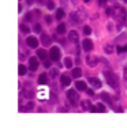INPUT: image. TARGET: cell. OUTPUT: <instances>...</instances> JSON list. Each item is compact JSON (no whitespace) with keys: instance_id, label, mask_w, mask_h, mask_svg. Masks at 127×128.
<instances>
[{"instance_id":"32","label":"cell","mask_w":127,"mask_h":128,"mask_svg":"<svg viewBox=\"0 0 127 128\" xmlns=\"http://www.w3.org/2000/svg\"><path fill=\"white\" fill-rule=\"evenodd\" d=\"M71 19H73V21H78V18H75V12L71 14Z\"/></svg>"},{"instance_id":"26","label":"cell","mask_w":127,"mask_h":128,"mask_svg":"<svg viewBox=\"0 0 127 128\" xmlns=\"http://www.w3.org/2000/svg\"><path fill=\"white\" fill-rule=\"evenodd\" d=\"M51 75H52V76H57V75H59V71H57V69H52V71H51Z\"/></svg>"},{"instance_id":"10","label":"cell","mask_w":127,"mask_h":128,"mask_svg":"<svg viewBox=\"0 0 127 128\" xmlns=\"http://www.w3.org/2000/svg\"><path fill=\"white\" fill-rule=\"evenodd\" d=\"M37 56L41 60H47V52H45L44 49H38V51H37Z\"/></svg>"},{"instance_id":"24","label":"cell","mask_w":127,"mask_h":128,"mask_svg":"<svg viewBox=\"0 0 127 128\" xmlns=\"http://www.w3.org/2000/svg\"><path fill=\"white\" fill-rule=\"evenodd\" d=\"M82 108L86 110L88 108H90V102H89V101H82Z\"/></svg>"},{"instance_id":"2","label":"cell","mask_w":127,"mask_h":128,"mask_svg":"<svg viewBox=\"0 0 127 128\" xmlns=\"http://www.w3.org/2000/svg\"><path fill=\"white\" fill-rule=\"evenodd\" d=\"M49 57L51 60H53V62H57V60L60 59V51L57 46H53V48H51L49 51Z\"/></svg>"},{"instance_id":"15","label":"cell","mask_w":127,"mask_h":128,"mask_svg":"<svg viewBox=\"0 0 127 128\" xmlns=\"http://www.w3.org/2000/svg\"><path fill=\"white\" fill-rule=\"evenodd\" d=\"M81 75H82V71H81L79 68H74L73 69V76L74 78H79Z\"/></svg>"},{"instance_id":"9","label":"cell","mask_w":127,"mask_h":128,"mask_svg":"<svg viewBox=\"0 0 127 128\" xmlns=\"http://www.w3.org/2000/svg\"><path fill=\"white\" fill-rule=\"evenodd\" d=\"M48 83V75L47 74H41L38 78V85H47Z\"/></svg>"},{"instance_id":"40","label":"cell","mask_w":127,"mask_h":128,"mask_svg":"<svg viewBox=\"0 0 127 128\" xmlns=\"http://www.w3.org/2000/svg\"><path fill=\"white\" fill-rule=\"evenodd\" d=\"M29 1H31V0H29Z\"/></svg>"},{"instance_id":"21","label":"cell","mask_w":127,"mask_h":128,"mask_svg":"<svg viewBox=\"0 0 127 128\" xmlns=\"http://www.w3.org/2000/svg\"><path fill=\"white\" fill-rule=\"evenodd\" d=\"M64 65L67 67V68H71V67H73V62H71L70 59H66L64 60Z\"/></svg>"},{"instance_id":"35","label":"cell","mask_w":127,"mask_h":128,"mask_svg":"<svg viewBox=\"0 0 127 128\" xmlns=\"http://www.w3.org/2000/svg\"><path fill=\"white\" fill-rule=\"evenodd\" d=\"M30 19H31V15H30V14H27V15H26V21H30Z\"/></svg>"},{"instance_id":"4","label":"cell","mask_w":127,"mask_h":128,"mask_svg":"<svg viewBox=\"0 0 127 128\" xmlns=\"http://www.w3.org/2000/svg\"><path fill=\"white\" fill-rule=\"evenodd\" d=\"M82 48L85 49L86 52H89V51H92V49H93V42L90 41V40H83L82 41Z\"/></svg>"},{"instance_id":"3","label":"cell","mask_w":127,"mask_h":128,"mask_svg":"<svg viewBox=\"0 0 127 128\" xmlns=\"http://www.w3.org/2000/svg\"><path fill=\"white\" fill-rule=\"evenodd\" d=\"M67 97H68V100H70V102L73 104V105L77 102V98L78 97H77V91H75V90H68V91H67Z\"/></svg>"},{"instance_id":"33","label":"cell","mask_w":127,"mask_h":128,"mask_svg":"<svg viewBox=\"0 0 127 128\" xmlns=\"http://www.w3.org/2000/svg\"><path fill=\"white\" fill-rule=\"evenodd\" d=\"M105 52H107V53H111V52H112L111 46H109V48H108V46H107V48H105Z\"/></svg>"},{"instance_id":"28","label":"cell","mask_w":127,"mask_h":128,"mask_svg":"<svg viewBox=\"0 0 127 128\" xmlns=\"http://www.w3.org/2000/svg\"><path fill=\"white\" fill-rule=\"evenodd\" d=\"M21 30L23 31V33H29V27H26L23 25H21Z\"/></svg>"},{"instance_id":"5","label":"cell","mask_w":127,"mask_h":128,"mask_svg":"<svg viewBox=\"0 0 127 128\" xmlns=\"http://www.w3.org/2000/svg\"><path fill=\"white\" fill-rule=\"evenodd\" d=\"M26 44H27L30 48H37V46H38V41H37V38H34V37H27V38H26Z\"/></svg>"},{"instance_id":"13","label":"cell","mask_w":127,"mask_h":128,"mask_svg":"<svg viewBox=\"0 0 127 128\" xmlns=\"http://www.w3.org/2000/svg\"><path fill=\"white\" fill-rule=\"evenodd\" d=\"M96 62H97V59L94 56H89L88 57V64H89V65H92V67L96 65Z\"/></svg>"},{"instance_id":"37","label":"cell","mask_w":127,"mask_h":128,"mask_svg":"<svg viewBox=\"0 0 127 128\" xmlns=\"http://www.w3.org/2000/svg\"><path fill=\"white\" fill-rule=\"evenodd\" d=\"M38 1H40V3H42V1H44V0H38Z\"/></svg>"},{"instance_id":"11","label":"cell","mask_w":127,"mask_h":128,"mask_svg":"<svg viewBox=\"0 0 127 128\" xmlns=\"http://www.w3.org/2000/svg\"><path fill=\"white\" fill-rule=\"evenodd\" d=\"M75 89L77 90H86V83L82 82V80H78L75 83Z\"/></svg>"},{"instance_id":"14","label":"cell","mask_w":127,"mask_h":128,"mask_svg":"<svg viewBox=\"0 0 127 128\" xmlns=\"http://www.w3.org/2000/svg\"><path fill=\"white\" fill-rule=\"evenodd\" d=\"M57 33H59V34L66 33V25H64V23H60V25L57 26Z\"/></svg>"},{"instance_id":"19","label":"cell","mask_w":127,"mask_h":128,"mask_svg":"<svg viewBox=\"0 0 127 128\" xmlns=\"http://www.w3.org/2000/svg\"><path fill=\"white\" fill-rule=\"evenodd\" d=\"M33 106H34V105H33V102H29L26 106L21 108V112H22V110H30V109H33Z\"/></svg>"},{"instance_id":"27","label":"cell","mask_w":127,"mask_h":128,"mask_svg":"<svg viewBox=\"0 0 127 128\" xmlns=\"http://www.w3.org/2000/svg\"><path fill=\"white\" fill-rule=\"evenodd\" d=\"M47 7L49 8V10H53V8H55V5H53V1H48Z\"/></svg>"},{"instance_id":"17","label":"cell","mask_w":127,"mask_h":128,"mask_svg":"<svg viewBox=\"0 0 127 128\" xmlns=\"http://www.w3.org/2000/svg\"><path fill=\"white\" fill-rule=\"evenodd\" d=\"M18 72H19V75H21V76H22V75H25L26 74V67L23 65V64H19V67H18Z\"/></svg>"},{"instance_id":"23","label":"cell","mask_w":127,"mask_h":128,"mask_svg":"<svg viewBox=\"0 0 127 128\" xmlns=\"http://www.w3.org/2000/svg\"><path fill=\"white\" fill-rule=\"evenodd\" d=\"M122 52H127V45H125V46H118V53H122Z\"/></svg>"},{"instance_id":"22","label":"cell","mask_w":127,"mask_h":128,"mask_svg":"<svg viewBox=\"0 0 127 128\" xmlns=\"http://www.w3.org/2000/svg\"><path fill=\"white\" fill-rule=\"evenodd\" d=\"M97 112H105V106L103 104H97Z\"/></svg>"},{"instance_id":"7","label":"cell","mask_w":127,"mask_h":128,"mask_svg":"<svg viewBox=\"0 0 127 128\" xmlns=\"http://www.w3.org/2000/svg\"><path fill=\"white\" fill-rule=\"evenodd\" d=\"M68 40L70 41H73V42H77L78 41V33L75 30H71L70 33H68Z\"/></svg>"},{"instance_id":"30","label":"cell","mask_w":127,"mask_h":128,"mask_svg":"<svg viewBox=\"0 0 127 128\" xmlns=\"http://www.w3.org/2000/svg\"><path fill=\"white\" fill-rule=\"evenodd\" d=\"M44 64H45V67H47V68H49V67H51V62H49V60H45Z\"/></svg>"},{"instance_id":"25","label":"cell","mask_w":127,"mask_h":128,"mask_svg":"<svg viewBox=\"0 0 127 128\" xmlns=\"http://www.w3.org/2000/svg\"><path fill=\"white\" fill-rule=\"evenodd\" d=\"M83 33H85V34H90L92 33V29L89 27V26H85V27H83Z\"/></svg>"},{"instance_id":"29","label":"cell","mask_w":127,"mask_h":128,"mask_svg":"<svg viewBox=\"0 0 127 128\" xmlns=\"http://www.w3.org/2000/svg\"><path fill=\"white\" fill-rule=\"evenodd\" d=\"M34 30H36L37 33H40V31H41V26H40V25H36V26H34Z\"/></svg>"},{"instance_id":"16","label":"cell","mask_w":127,"mask_h":128,"mask_svg":"<svg viewBox=\"0 0 127 128\" xmlns=\"http://www.w3.org/2000/svg\"><path fill=\"white\" fill-rule=\"evenodd\" d=\"M63 16H64V11H63L62 8H59V10L56 11V19H59V21H60Z\"/></svg>"},{"instance_id":"1","label":"cell","mask_w":127,"mask_h":128,"mask_svg":"<svg viewBox=\"0 0 127 128\" xmlns=\"http://www.w3.org/2000/svg\"><path fill=\"white\" fill-rule=\"evenodd\" d=\"M105 78H107V82H108L109 86H112L114 89H118L119 86V82H118V76L114 74V72H105Z\"/></svg>"},{"instance_id":"12","label":"cell","mask_w":127,"mask_h":128,"mask_svg":"<svg viewBox=\"0 0 127 128\" xmlns=\"http://www.w3.org/2000/svg\"><path fill=\"white\" fill-rule=\"evenodd\" d=\"M89 82H90L94 87H101V82H100L99 79H96V78H90V79H89Z\"/></svg>"},{"instance_id":"8","label":"cell","mask_w":127,"mask_h":128,"mask_svg":"<svg viewBox=\"0 0 127 128\" xmlns=\"http://www.w3.org/2000/svg\"><path fill=\"white\" fill-rule=\"evenodd\" d=\"M60 82H62L63 86H68L71 83V79H70V76H67V75H62V76H60Z\"/></svg>"},{"instance_id":"18","label":"cell","mask_w":127,"mask_h":128,"mask_svg":"<svg viewBox=\"0 0 127 128\" xmlns=\"http://www.w3.org/2000/svg\"><path fill=\"white\" fill-rule=\"evenodd\" d=\"M101 98H103V100H105L107 104H109V105H111V97H109L108 94H105V93H104V94H101Z\"/></svg>"},{"instance_id":"34","label":"cell","mask_w":127,"mask_h":128,"mask_svg":"<svg viewBox=\"0 0 127 128\" xmlns=\"http://www.w3.org/2000/svg\"><path fill=\"white\" fill-rule=\"evenodd\" d=\"M107 14H108V15H111V14H112V10H111V8H107Z\"/></svg>"},{"instance_id":"36","label":"cell","mask_w":127,"mask_h":128,"mask_svg":"<svg viewBox=\"0 0 127 128\" xmlns=\"http://www.w3.org/2000/svg\"><path fill=\"white\" fill-rule=\"evenodd\" d=\"M100 4H104V3H107V0H99Z\"/></svg>"},{"instance_id":"39","label":"cell","mask_w":127,"mask_h":128,"mask_svg":"<svg viewBox=\"0 0 127 128\" xmlns=\"http://www.w3.org/2000/svg\"><path fill=\"white\" fill-rule=\"evenodd\" d=\"M125 1H126V3H127V0H125Z\"/></svg>"},{"instance_id":"31","label":"cell","mask_w":127,"mask_h":128,"mask_svg":"<svg viewBox=\"0 0 127 128\" xmlns=\"http://www.w3.org/2000/svg\"><path fill=\"white\" fill-rule=\"evenodd\" d=\"M45 21H47V23H51L52 22V18H51V16H45Z\"/></svg>"},{"instance_id":"6","label":"cell","mask_w":127,"mask_h":128,"mask_svg":"<svg viewBox=\"0 0 127 128\" xmlns=\"http://www.w3.org/2000/svg\"><path fill=\"white\" fill-rule=\"evenodd\" d=\"M37 68H38V62H37L36 57H31V59L29 60V69H31V71H36Z\"/></svg>"},{"instance_id":"20","label":"cell","mask_w":127,"mask_h":128,"mask_svg":"<svg viewBox=\"0 0 127 128\" xmlns=\"http://www.w3.org/2000/svg\"><path fill=\"white\" fill-rule=\"evenodd\" d=\"M41 40H42V44H45V45H48V44L51 42V40L47 37V34H42V37H41Z\"/></svg>"},{"instance_id":"38","label":"cell","mask_w":127,"mask_h":128,"mask_svg":"<svg viewBox=\"0 0 127 128\" xmlns=\"http://www.w3.org/2000/svg\"><path fill=\"white\" fill-rule=\"evenodd\" d=\"M85 1H86V3H88V1H90V0H85Z\"/></svg>"}]
</instances>
